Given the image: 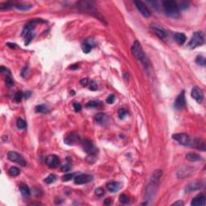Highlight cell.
<instances>
[{"label": "cell", "mask_w": 206, "mask_h": 206, "mask_svg": "<svg viewBox=\"0 0 206 206\" xmlns=\"http://www.w3.org/2000/svg\"><path fill=\"white\" fill-rule=\"evenodd\" d=\"M172 139L176 140L179 143L185 147H191L198 150L205 151V142L201 139L192 138L185 133H179L172 135Z\"/></svg>", "instance_id": "obj_1"}, {"label": "cell", "mask_w": 206, "mask_h": 206, "mask_svg": "<svg viewBox=\"0 0 206 206\" xmlns=\"http://www.w3.org/2000/svg\"><path fill=\"white\" fill-rule=\"evenodd\" d=\"M131 52H132L134 57H135L138 61H140L144 67H146L147 69L149 68V66L151 65L149 61H148L147 57L146 56L145 52L143 51V48L141 46L140 43L139 42L138 40H135L134 42V44H133V46L131 48Z\"/></svg>", "instance_id": "obj_2"}, {"label": "cell", "mask_w": 206, "mask_h": 206, "mask_svg": "<svg viewBox=\"0 0 206 206\" xmlns=\"http://www.w3.org/2000/svg\"><path fill=\"white\" fill-rule=\"evenodd\" d=\"M77 7H78L80 10L83 11L85 12H87L88 14L91 15H93L94 17H96L97 19H98L99 20H101V21H102V22L105 21L104 17L102 16L101 13H99L98 9H96L95 6H94V4H93L91 2H86V1L79 2V3H77Z\"/></svg>", "instance_id": "obj_3"}, {"label": "cell", "mask_w": 206, "mask_h": 206, "mask_svg": "<svg viewBox=\"0 0 206 206\" xmlns=\"http://www.w3.org/2000/svg\"><path fill=\"white\" fill-rule=\"evenodd\" d=\"M163 7L165 13L168 16L176 18L179 16V6L177 3L173 0H168L163 3Z\"/></svg>", "instance_id": "obj_4"}, {"label": "cell", "mask_w": 206, "mask_h": 206, "mask_svg": "<svg viewBox=\"0 0 206 206\" xmlns=\"http://www.w3.org/2000/svg\"><path fill=\"white\" fill-rule=\"evenodd\" d=\"M204 42H205V40H204V36H203L202 33L196 32L195 33H193L190 41L188 44V46L190 48L193 49V48L198 47V46L202 45Z\"/></svg>", "instance_id": "obj_5"}, {"label": "cell", "mask_w": 206, "mask_h": 206, "mask_svg": "<svg viewBox=\"0 0 206 206\" xmlns=\"http://www.w3.org/2000/svg\"><path fill=\"white\" fill-rule=\"evenodd\" d=\"M7 158H8V159L11 160V161L19 164V165H21V166H26V165H27L26 159H24L21 154H19V153L16 152V151H9V152L7 153Z\"/></svg>", "instance_id": "obj_6"}, {"label": "cell", "mask_w": 206, "mask_h": 206, "mask_svg": "<svg viewBox=\"0 0 206 206\" xmlns=\"http://www.w3.org/2000/svg\"><path fill=\"white\" fill-rule=\"evenodd\" d=\"M81 145H82L83 150L89 154L93 155V154H95L97 153V149L94 147V143L89 139H85V140L82 141Z\"/></svg>", "instance_id": "obj_7"}, {"label": "cell", "mask_w": 206, "mask_h": 206, "mask_svg": "<svg viewBox=\"0 0 206 206\" xmlns=\"http://www.w3.org/2000/svg\"><path fill=\"white\" fill-rule=\"evenodd\" d=\"M93 180V176L88 174H80L74 177V182L77 184H85Z\"/></svg>", "instance_id": "obj_8"}, {"label": "cell", "mask_w": 206, "mask_h": 206, "mask_svg": "<svg viewBox=\"0 0 206 206\" xmlns=\"http://www.w3.org/2000/svg\"><path fill=\"white\" fill-rule=\"evenodd\" d=\"M135 4L137 9L139 11V12H140L141 14L143 15L144 17L148 18V17H150L151 15L150 10L147 7V6H146L143 2H140V1H135Z\"/></svg>", "instance_id": "obj_9"}, {"label": "cell", "mask_w": 206, "mask_h": 206, "mask_svg": "<svg viewBox=\"0 0 206 206\" xmlns=\"http://www.w3.org/2000/svg\"><path fill=\"white\" fill-rule=\"evenodd\" d=\"M191 95L198 103H201L203 102V100H204L203 92H202L201 89H200L199 87H197V86H195V87L192 88Z\"/></svg>", "instance_id": "obj_10"}, {"label": "cell", "mask_w": 206, "mask_h": 206, "mask_svg": "<svg viewBox=\"0 0 206 206\" xmlns=\"http://www.w3.org/2000/svg\"><path fill=\"white\" fill-rule=\"evenodd\" d=\"M45 162L49 168H55L60 164V159L58 158V156H56V154H50L47 157Z\"/></svg>", "instance_id": "obj_11"}, {"label": "cell", "mask_w": 206, "mask_h": 206, "mask_svg": "<svg viewBox=\"0 0 206 206\" xmlns=\"http://www.w3.org/2000/svg\"><path fill=\"white\" fill-rule=\"evenodd\" d=\"M185 96H184V92L183 91L177 96V98L176 99L175 102H174V106L177 110H181L182 108L185 106Z\"/></svg>", "instance_id": "obj_12"}, {"label": "cell", "mask_w": 206, "mask_h": 206, "mask_svg": "<svg viewBox=\"0 0 206 206\" xmlns=\"http://www.w3.org/2000/svg\"><path fill=\"white\" fill-rule=\"evenodd\" d=\"M80 142V138L78 135L75 132H72L69 135L66 136L65 139V143L68 145H73Z\"/></svg>", "instance_id": "obj_13"}, {"label": "cell", "mask_w": 206, "mask_h": 206, "mask_svg": "<svg viewBox=\"0 0 206 206\" xmlns=\"http://www.w3.org/2000/svg\"><path fill=\"white\" fill-rule=\"evenodd\" d=\"M205 196L203 194H200L196 197H194L192 199L191 202V205L192 206H201L205 205Z\"/></svg>", "instance_id": "obj_14"}, {"label": "cell", "mask_w": 206, "mask_h": 206, "mask_svg": "<svg viewBox=\"0 0 206 206\" xmlns=\"http://www.w3.org/2000/svg\"><path fill=\"white\" fill-rule=\"evenodd\" d=\"M106 188L110 192H116L120 188V184L117 181H112V182L108 183L106 184Z\"/></svg>", "instance_id": "obj_15"}, {"label": "cell", "mask_w": 206, "mask_h": 206, "mask_svg": "<svg viewBox=\"0 0 206 206\" xmlns=\"http://www.w3.org/2000/svg\"><path fill=\"white\" fill-rule=\"evenodd\" d=\"M186 159L190 162H198L202 160V157L200 154H197V153H193V152H190L186 154Z\"/></svg>", "instance_id": "obj_16"}, {"label": "cell", "mask_w": 206, "mask_h": 206, "mask_svg": "<svg viewBox=\"0 0 206 206\" xmlns=\"http://www.w3.org/2000/svg\"><path fill=\"white\" fill-rule=\"evenodd\" d=\"M174 39L177 44L181 45V44H184L186 41V36L184 33L176 32L175 33V35H174Z\"/></svg>", "instance_id": "obj_17"}, {"label": "cell", "mask_w": 206, "mask_h": 206, "mask_svg": "<svg viewBox=\"0 0 206 206\" xmlns=\"http://www.w3.org/2000/svg\"><path fill=\"white\" fill-rule=\"evenodd\" d=\"M107 115L104 113H98L95 115V121L99 124H103L107 121Z\"/></svg>", "instance_id": "obj_18"}, {"label": "cell", "mask_w": 206, "mask_h": 206, "mask_svg": "<svg viewBox=\"0 0 206 206\" xmlns=\"http://www.w3.org/2000/svg\"><path fill=\"white\" fill-rule=\"evenodd\" d=\"M19 190L20 192L22 194V196L24 197H28L31 195V192H30V189L27 184H21L20 186H19Z\"/></svg>", "instance_id": "obj_19"}, {"label": "cell", "mask_w": 206, "mask_h": 206, "mask_svg": "<svg viewBox=\"0 0 206 206\" xmlns=\"http://www.w3.org/2000/svg\"><path fill=\"white\" fill-rule=\"evenodd\" d=\"M14 7L16 9L20 10V11H28L32 7L31 4H27V3H16L14 4Z\"/></svg>", "instance_id": "obj_20"}, {"label": "cell", "mask_w": 206, "mask_h": 206, "mask_svg": "<svg viewBox=\"0 0 206 206\" xmlns=\"http://www.w3.org/2000/svg\"><path fill=\"white\" fill-rule=\"evenodd\" d=\"M92 48H93V45L90 44V43L88 42V40H85L83 44H82V46H81V49L82 51L85 53H89V52L92 50Z\"/></svg>", "instance_id": "obj_21"}, {"label": "cell", "mask_w": 206, "mask_h": 206, "mask_svg": "<svg viewBox=\"0 0 206 206\" xmlns=\"http://www.w3.org/2000/svg\"><path fill=\"white\" fill-rule=\"evenodd\" d=\"M103 106V103L100 101H90L86 104L87 107L90 108H100Z\"/></svg>", "instance_id": "obj_22"}, {"label": "cell", "mask_w": 206, "mask_h": 206, "mask_svg": "<svg viewBox=\"0 0 206 206\" xmlns=\"http://www.w3.org/2000/svg\"><path fill=\"white\" fill-rule=\"evenodd\" d=\"M201 188V184H198V183H194V184H191L189 185H188L186 187V189L185 191L187 192H192V191H195L197 189H199Z\"/></svg>", "instance_id": "obj_23"}, {"label": "cell", "mask_w": 206, "mask_h": 206, "mask_svg": "<svg viewBox=\"0 0 206 206\" xmlns=\"http://www.w3.org/2000/svg\"><path fill=\"white\" fill-rule=\"evenodd\" d=\"M152 28H154V32L156 33V35L159 36V38H161V39H164V38L166 37V33L164 32L163 29H161V28H157V27H152Z\"/></svg>", "instance_id": "obj_24"}, {"label": "cell", "mask_w": 206, "mask_h": 206, "mask_svg": "<svg viewBox=\"0 0 206 206\" xmlns=\"http://www.w3.org/2000/svg\"><path fill=\"white\" fill-rule=\"evenodd\" d=\"M8 173L11 176H17L20 173V170L18 168H16V167H11L8 170Z\"/></svg>", "instance_id": "obj_25"}, {"label": "cell", "mask_w": 206, "mask_h": 206, "mask_svg": "<svg viewBox=\"0 0 206 206\" xmlns=\"http://www.w3.org/2000/svg\"><path fill=\"white\" fill-rule=\"evenodd\" d=\"M16 125H17V127H18L19 129H21V130L25 129V128L27 127V123H26V122L24 121V119H22V118H19V119L17 120Z\"/></svg>", "instance_id": "obj_26"}, {"label": "cell", "mask_w": 206, "mask_h": 206, "mask_svg": "<svg viewBox=\"0 0 206 206\" xmlns=\"http://www.w3.org/2000/svg\"><path fill=\"white\" fill-rule=\"evenodd\" d=\"M196 62H197L198 65L202 66H205L206 65V61H205V58L203 56H198L196 59Z\"/></svg>", "instance_id": "obj_27"}, {"label": "cell", "mask_w": 206, "mask_h": 206, "mask_svg": "<svg viewBox=\"0 0 206 206\" xmlns=\"http://www.w3.org/2000/svg\"><path fill=\"white\" fill-rule=\"evenodd\" d=\"M36 111L38 113H46L48 112V108L44 105H39L36 107Z\"/></svg>", "instance_id": "obj_28"}, {"label": "cell", "mask_w": 206, "mask_h": 206, "mask_svg": "<svg viewBox=\"0 0 206 206\" xmlns=\"http://www.w3.org/2000/svg\"><path fill=\"white\" fill-rule=\"evenodd\" d=\"M56 180V176L53 175V174H51V175H49V176H48L47 178L44 179V182L46 183V184H52V183L55 182Z\"/></svg>", "instance_id": "obj_29"}, {"label": "cell", "mask_w": 206, "mask_h": 206, "mask_svg": "<svg viewBox=\"0 0 206 206\" xmlns=\"http://www.w3.org/2000/svg\"><path fill=\"white\" fill-rule=\"evenodd\" d=\"M73 177H74V173H69V174H65V175L61 177V179H62L63 181L68 182V181L71 180Z\"/></svg>", "instance_id": "obj_30"}, {"label": "cell", "mask_w": 206, "mask_h": 206, "mask_svg": "<svg viewBox=\"0 0 206 206\" xmlns=\"http://www.w3.org/2000/svg\"><path fill=\"white\" fill-rule=\"evenodd\" d=\"M118 116L120 118V119H124L125 117L127 116V111L125 109H119L118 111Z\"/></svg>", "instance_id": "obj_31"}, {"label": "cell", "mask_w": 206, "mask_h": 206, "mask_svg": "<svg viewBox=\"0 0 206 206\" xmlns=\"http://www.w3.org/2000/svg\"><path fill=\"white\" fill-rule=\"evenodd\" d=\"M119 201H120V202L122 203V204H127V203H129V201H130V198L127 197V195L122 194V195H120V197H119Z\"/></svg>", "instance_id": "obj_32"}, {"label": "cell", "mask_w": 206, "mask_h": 206, "mask_svg": "<svg viewBox=\"0 0 206 206\" xmlns=\"http://www.w3.org/2000/svg\"><path fill=\"white\" fill-rule=\"evenodd\" d=\"M5 82H6V85H7V86H8V87H12V86H14V81L11 79V77H9V76H7L6 77V78H5Z\"/></svg>", "instance_id": "obj_33"}, {"label": "cell", "mask_w": 206, "mask_h": 206, "mask_svg": "<svg viewBox=\"0 0 206 206\" xmlns=\"http://www.w3.org/2000/svg\"><path fill=\"white\" fill-rule=\"evenodd\" d=\"M24 96H23V93L22 92H20V91H18V92H16L14 96V99L15 101L16 102H21V100H22V98H23Z\"/></svg>", "instance_id": "obj_34"}, {"label": "cell", "mask_w": 206, "mask_h": 206, "mask_svg": "<svg viewBox=\"0 0 206 206\" xmlns=\"http://www.w3.org/2000/svg\"><path fill=\"white\" fill-rule=\"evenodd\" d=\"M13 6H14V4L11 3V2H7V3H1V4H0V9H9L10 7H13Z\"/></svg>", "instance_id": "obj_35"}, {"label": "cell", "mask_w": 206, "mask_h": 206, "mask_svg": "<svg viewBox=\"0 0 206 206\" xmlns=\"http://www.w3.org/2000/svg\"><path fill=\"white\" fill-rule=\"evenodd\" d=\"M89 89L92 90V91L97 90V89H98V84H97V82H95L94 81H91L90 82H89Z\"/></svg>", "instance_id": "obj_36"}, {"label": "cell", "mask_w": 206, "mask_h": 206, "mask_svg": "<svg viewBox=\"0 0 206 206\" xmlns=\"http://www.w3.org/2000/svg\"><path fill=\"white\" fill-rule=\"evenodd\" d=\"M95 194L98 196V197H102L105 194V190L103 189L102 188H98L95 190Z\"/></svg>", "instance_id": "obj_37"}, {"label": "cell", "mask_w": 206, "mask_h": 206, "mask_svg": "<svg viewBox=\"0 0 206 206\" xmlns=\"http://www.w3.org/2000/svg\"><path fill=\"white\" fill-rule=\"evenodd\" d=\"M114 99H115V96L114 94H110L108 96V98H106V102H107L109 104H112L114 102Z\"/></svg>", "instance_id": "obj_38"}, {"label": "cell", "mask_w": 206, "mask_h": 206, "mask_svg": "<svg viewBox=\"0 0 206 206\" xmlns=\"http://www.w3.org/2000/svg\"><path fill=\"white\" fill-rule=\"evenodd\" d=\"M73 108H74V110H75V111H81V105L78 102H74L73 103Z\"/></svg>", "instance_id": "obj_39"}, {"label": "cell", "mask_w": 206, "mask_h": 206, "mask_svg": "<svg viewBox=\"0 0 206 206\" xmlns=\"http://www.w3.org/2000/svg\"><path fill=\"white\" fill-rule=\"evenodd\" d=\"M80 82H81V84L82 86H87V85H89V81L86 79V78L81 80V81H80Z\"/></svg>", "instance_id": "obj_40"}, {"label": "cell", "mask_w": 206, "mask_h": 206, "mask_svg": "<svg viewBox=\"0 0 206 206\" xmlns=\"http://www.w3.org/2000/svg\"><path fill=\"white\" fill-rule=\"evenodd\" d=\"M104 204L106 205H110L112 204V200H111L110 198H106V199L105 200V201H104Z\"/></svg>", "instance_id": "obj_41"}, {"label": "cell", "mask_w": 206, "mask_h": 206, "mask_svg": "<svg viewBox=\"0 0 206 206\" xmlns=\"http://www.w3.org/2000/svg\"><path fill=\"white\" fill-rule=\"evenodd\" d=\"M69 169H70V168H69V165H65V166H62V168H61L62 172H68Z\"/></svg>", "instance_id": "obj_42"}, {"label": "cell", "mask_w": 206, "mask_h": 206, "mask_svg": "<svg viewBox=\"0 0 206 206\" xmlns=\"http://www.w3.org/2000/svg\"><path fill=\"white\" fill-rule=\"evenodd\" d=\"M184 202L181 201H176V202H174L173 204H172V205H184Z\"/></svg>", "instance_id": "obj_43"}]
</instances>
